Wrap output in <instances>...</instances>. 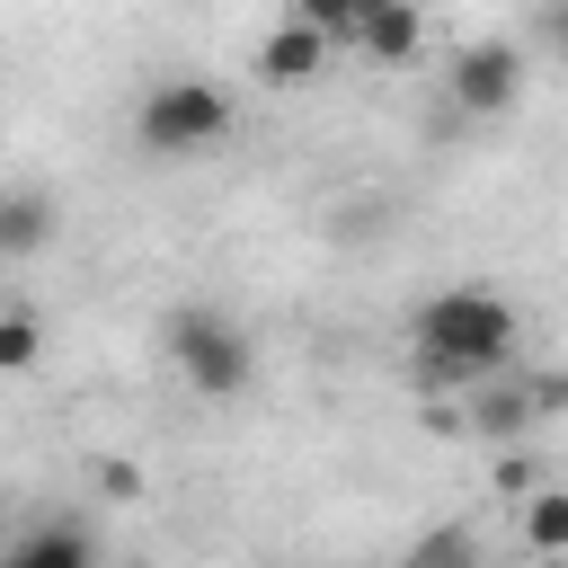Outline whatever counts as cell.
Returning <instances> with one entry per match:
<instances>
[{"label":"cell","mask_w":568,"mask_h":568,"mask_svg":"<svg viewBox=\"0 0 568 568\" xmlns=\"http://www.w3.org/2000/svg\"><path fill=\"white\" fill-rule=\"evenodd\" d=\"M524 320H515V302L506 293H488V284H444L426 311H417V355H408V382H417V399H444V390H479V382H497V373H515L524 355Z\"/></svg>","instance_id":"1"},{"label":"cell","mask_w":568,"mask_h":568,"mask_svg":"<svg viewBox=\"0 0 568 568\" xmlns=\"http://www.w3.org/2000/svg\"><path fill=\"white\" fill-rule=\"evenodd\" d=\"M160 355L169 373L195 390V399H240L257 382V337L222 311V302H178L169 328H160Z\"/></svg>","instance_id":"2"},{"label":"cell","mask_w":568,"mask_h":568,"mask_svg":"<svg viewBox=\"0 0 568 568\" xmlns=\"http://www.w3.org/2000/svg\"><path fill=\"white\" fill-rule=\"evenodd\" d=\"M231 133H240V106L222 80H160L133 106V142L151 160H195V151H222Z\"/></svg>","instance_id":"3"},{"label":"cell","mask_w":568,"mask_h":568,"mask_svg":"<svg viewBox=\"0 0 568 568\" xmlns=\"http://www.w3.org/2000/svg\"><path fill=\"white\" fill-rule=\"evenodd\" d=\"M453 106L462 115H506L515 98H524V44L515 36H479V44H462L453 53Z\"/></svg>","instance_id":"4"},{"label":"cell","mask_w":568,"mask_h":568,"mask_svg":"<svg viewBox=\"0 0 568 568\" xmlns=\"http://www.w3.org/2000/svg\"><path fill=\"white\" fill-rule=\"evenodd\" d=\"M462 426L479 435V444H497V453H515L541 417H532V382H524V364L515 373H497V382H479L470 399H462Z\"/></svg>","instance_id":"5"},{"label":"cell","mask_w":568,"mask_h":568,"mask_svg":"<svg viewBox=\"0 0 568 568\" xmlns=\"http://www.w3.org/2000/svg\"><path fill=\"white\" fill-rule=\"evenodd\" d=\"M328 53H337V44H328L320 27L284 18V27H266V36H257V62H248V71H257L266 89H311V80L328 71Z\"/></svg>","instance_id":"6"},{"label":"cell","mask_w":568,"mask_h":568,"mask_svg":"<svg viewBox=\"0 0 568 568\" xmlns=\"http://www.w3.org/2000/svg\"><path fill=\"white\" fill-rule=\"evenodd\" d=\"M0 568H98V532L80 515H44L0 550Z\"/></svg>","instance_id":"7"},{"label":"cell","mask_w":568,"mask_h":568,"mask_svg":"<svg viewBox=\"0 0 568 568\" xmlns=\"http://www.w3.org/2000/svg\"><path fill=\"white\" fill-rule=\"evenodd\" d=\"M426 44V9H408V0H364V18H355V53L364 62H408Z\"/></svg>","instance_id":"8"},{"label":"cell","mask_w":568,"mask_h":568,"mask_svg":"<svg viewBox=\"0 0 568 568\" xmlns=\"http://www.w3.org/2000/svg\"><path fill=\"white\" fill-rule=\"evenodd\" d=\"M44 240H53V195L18 178V186L0 195V257H36Z\"/></svg>","instance_id":"9"},{"label":"cell","mask_w":568,"mask_h":568,"mask_svg":"<svg viewBox=\"0 0 568 568\" xmlns=\"http://www.w3.org/2000/svg\"><path fill=\"white\" fill-rule=\"evenodd\" d=\"M399 568H488V541H479V524H426L399 550Z\"/></svg>","instance_id":"10"},{"label":"cell","mask_w":568,"mask_h":568,"mask_svg":"<svg viewBox=\"0 0 568 568\" xmlns=\"http://www.w3.org/2000/svg\"><path fill=\"white\" fill-rule=\"evenodd\" d=\"M524 550L568 559V488H541V497L524 506Z\"/></svg>","instance_id":"11"},{"label":"cell","mask_w":568,"mask_h":568,"mask_svg":"<svg viewBox=\"0 0 568 568\" xmlns=\"http://www.w3.org/2000/svg\"><path fill=\"white\" fill-rule=\"evenodd\" d=\"M36 355H44V320H36L27 302H9V311H0V364H9V373H27Z\"/></svg>","instance_id":"12"},{"label":"cell","mask_w":568,"mask_h":568,"mask_svg":"<svg viewBox=\"0 0 568 568\" xmlns=\"http://www.w3.org/2000/svg\"><path fill=\"white\" fill-rule=\"evenodd\" d=\"M497 497H524V506H532V497H541V470H532L524 453H497Z\"/></svg>","instance_id":"13"},{"label":"cell","mask_w":568,"mask_h":568,"mask_svg":"<svg viewBox=\"0 0 568 568\" xmlns=\"http://www.w3.org/2000/svg\"><path fill=\"white\" fill-rule=\"evenodd\" d=\"M532 382V417H559L568 408V373H524Z\"/></svg>","instance_id":"14"},{"label":"cell","mask_w":568,"mask_h":568,"mask_svg":"<svg viewBox=\"0 0 568 568\" xmlns=\"http://www.w3.org/2000/svg\"><path fill=\"white\" fill-rule=\"evenodd\" d=\"M98 488H106V497H133L142 479H133V462H98Z\"/></svg>","instance_id":"15"},{"label":"cell","mask_w":568,"mask_h":568,"mask_svg":"<svg viewBox=\"0 0 568 568\" xmlns=\"http://www.w3.org/2000/svg\"><path fill=\"white\" fill-rule=\"evenodd\" d=\"M541 36H550V44H559V62H568V9H550V18H541Z\"/></svg>","instance_id":"16"}]
</instances>
